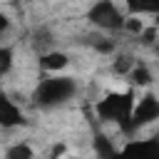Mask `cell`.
<instances>
[{"label":"cell","mask_w":159,"mask_h":159,"mask_svg":"<svg viewBox=\"0 0 159 159\" xmlns=\"http://www.w3.org/2000/svg\"><path fill=\"white\" fill-rule=\"evenodd\" d=\"M75 94H77V80L75 77H70V75H47L35 84L30 99L40 109H55V107L67 104Z\"/></svg>","instance_id":"6da1fadb"},{"label":"cell","mask_w":159,"mask_h":159,"mask_svg":"<svg viewBox=\"0 0 159 159\" xmlns=\"http://www.w3.org/2000/svg\"><path fill=\"white\" fill-rule=\"evenodd\" d=\"M134 102H137V92L132 87L127 89H114V92H107L102 99H97L94 104V112L102 122H112V124H119V129L129 122L132 117V109H134Z\"/></svg>","instance_id":"7a4b0ae2"},{"label":"cell","mask_w":159,"mask_h":159,"mask_svg":"<svg viewBox=\"0 0 159 159\" xmlns=\"http://www.w3.org/2000/svg\"><path fill=\"white\" fill-rule=\"evenodd\" d=\"M87 20L92 27L102 32H124L127 25V12L117 0H94L87 7Z\"/></svg>","instance_id":"3957f363"},{"label":"cell","mask_w":159,"mask_h":159,"mask_svg":"<svg viewBox=\"0 0 159 159\" xmlns=\"http://www.w3.org/2000/svg\"><path fill=\"white\" fill-rule=\"evenodd\" d=\"M157 119H159V94L144 92L142 97H137L134 109H132V117H129V122L122 127V132H124V134H137L142 127H147V124H152V122H157Z\"/></svg>","instance_id":"277c9868"},{"label":"cell","mask_w":159,"mask_h":159,"mask_svg":"<svg viewBox=\"0 0 159 159\" xmlns=\"http://www.w3.org/2000/svg\"><path fill=\"white\" fill-rule=\"evenodd\" d=\"M119 159H159V137L124 142L119 147Z\"/></svg>","instance_id":"5b68a950"},{"label":"cell","mask_w":159,"mask_h":159,"mask_svg":"<svg viewBox=\"0 0 159 159\" xmlns=\"http://www.w3.org/2000/svg\"><path fill=\"white\" fill-rule=\"evenodd\" d=\"M17 127H25V114L15 104V99L0 89V129H17Z\"/></svg>","instance_id":"8992f818"},{"label":"cell","mask_w":159,"mask_h":159,"mask_svg":"<svg viewBox=\"0 0 159 159\" xmlns=\"http://www.w3.org/2000/svg\"><path fill=\"white\" fill-rule=\"evenodd\" d=\"M70 65V55L62 50H47L40 55V67L47 75H62V70Z\"/></svg>","instance_id":"52a82bcc"},{"label":"cell","mask_w":159,"mask_h":159,"mask_svg":"<svg viewBox=\"0 0 159 159\" xmlns=\"http://www.w3.org/2000/svg\"><path fill=\"white\" fill-rule=\"evenodd\" d=\"M124 10L134 17L139 15H152V17H159V0H122Z\"/></svg>","instance_id":"ba28073f"},{"label":"cell","mask_w":159,"mask_h":159,"mask_svg":"<svg viewBox=\"0 0 159 159\" xmlns=\"http://www.w3.org/2000/svg\"><path fill=\"white\" fill-rule=\"evenodd\" d=\"M152 80H154V77H152V70H149L144 62H139V60H137V65L132 67V72L127 75V82H129L132 89H137V87H149Z\"/></svg>","instance_id":"9c48e42d"},{"label":"cell","mask_w":159,"mask_h":159,"mask_svg":"<svg viewBox=\"0 0 159 159\" xmlns=\"http://www.w3.org/2000/svg\"><path fill=\"white\" fill-rule=\"evenodd\" d=\"M94 152L99 159H119V149L104 137V134H97L94 137Z\"/></svg>","instance_id":"30bf717a"},{"label":"cell","mask_w":159,"mask_h":159,"mask_svg":"<svg viewBox=\"0 0 159 159\" xmlns=\"http://www.w3.org/2000/svg\"><path fill=\"white\" fill-rule=\"evenodd\" d=\"M2 159H35V149L27 142H15L5 149Z\"/></svg>","instance_id":"8fae6325"},{"label":"cell","mask_w":159,"mask_h":159,"mask_svg":"<svg viewBox=\"0 0 159 159\" xmlns=\"http://www.w3.org/2000/svg\"><path fill=\"white\" fill-rule=\"evenodd\" d=\"M134 65H137V60H134L132 55H124V52H122V55H117V57L112 60V72L119 75V77H127Z\"/></svg>","instance_id":"7c38bea8"},{"label":"cell","mask_w":159,"mask_h":159,"mask_svg":"<svg viewBox=\"0 0 159 159\" xmlns=\"http://www.w3.org/2000/svg\"><path fill=\"white\" fill-rule=\"evenodd\" d=\"M12 62H15V50L10 45H0V77H5L12 70Z\"/></svg>","instance_id":"4fadbf2b"},{"label":"cell","mask_w":159,"mask_h":159,"mask_svg":"<svg viewBox=\"0 0 159 159\" xmlns=\"http://www.w3.org/2000/svg\"><path fill=\"white\" fill-rule=\"evenodd\" d=\"M7 30H10V17H7L5 12H0V37H2Z\"/></svg>","instance_id":"5bb4252c"},{"label":"cell","mask_w":159,"mask_h":159,"mask_svg":"<svg viewBox=\"0 0 159 159\" xmlns=\"http://www.w3.org/2000/svg\"><path fill=\"white\" fill-rule=\"evenodd\" d=\"M154 25H157V27H159V17H154Z\"/></svg>","instance_id":"9a60e30c"}]
</instances>
